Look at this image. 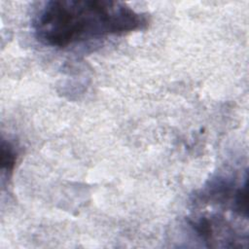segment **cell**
<instances>
[{
  "label": "cell",
  "instance_id": "obj_2",
  "mask_svg": "<svg viewBox=\"0 0 249 249\" xmlns=\"http://www.w3.org/2000/svg\"><path fill=\"white\" fill-rule=\"evenodd\" d=\"M17 160V153L14 149V146L9 143L2 141L1 144V169L5 172H12Z\"/></svg>",
  "mask_w": 249,
  "mask_h": 249
},
{
  "label": "cell",
  "instance_id": "obj_1",
  "mask_svg": "<svg viewBox=\"0 0 249 249\" xmlns=\"http://www.w3.org/2000/svg\"><path fill=\"white\" fill-rule=\"evenodd\" d=\"M148 24L146 14L108 0L49 1L33 20L37 38L55 48L144 30Z\"/></svg>",
  "mask_w": 249,
  "mask_h": 249
}]
</instances>
